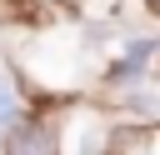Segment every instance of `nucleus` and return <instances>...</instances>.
Returning <instances> with one entry per match:
<instances>
[{"label":"nucleus","mask_w":160,"mask_h":155,"mask_svg":"<svg viewBox=\"0 0 160 155\" xmlns=\"http://www.w3.org/2000/svg\"><path fill=\"white\" fill-rule=\"evenodd\" d=\"M95 150H100V135H95V130H85V140H80V155H95Z\"/></svg>","instance_id":"obj_4"},{"label":"nucleus","mask_w":160,"mask_h":155,"mask_svg":"<svg viewBox=\"0 0 160 155\" xmlns=\"http://www.w3.org/2000/svg\"><path fill=\"white\" fill-rule=\"evenodd\" d=\"M5 155H55V130L40 125V120H20V125L10 130Z\"/></svg>","instance_id":"obj_1"},{"label":"nucleus","mask_w":160,"mask_h":155,"mask_svg":"<svg viewBox=\"0 0 160 155\" xmlns=\"http://www.w3.org/2000/svg\"><path fill=\"white\" fill-rule=\"evenodd\" d=\"M15 115H20V105H15V90L0 80V130H10V125H15Z\"/></svg>","instance_id":"obj_3"},{"label":"nucleus","mask_w":160,"mask_h":155,"mask_svg":"<svg viewBox=\"0 0 160 155\" xmlns=\"http://www.w3.org/2000/svg\"><path fill=\"white\" fill-rule=\"evenodd\" d=\"M150 50H155L150 40H135V45H130V55H125V60L115 65V80H135V75L145 70V60H150Z\"/></svg>","instance_id":"obj_2"}]
</instances>
